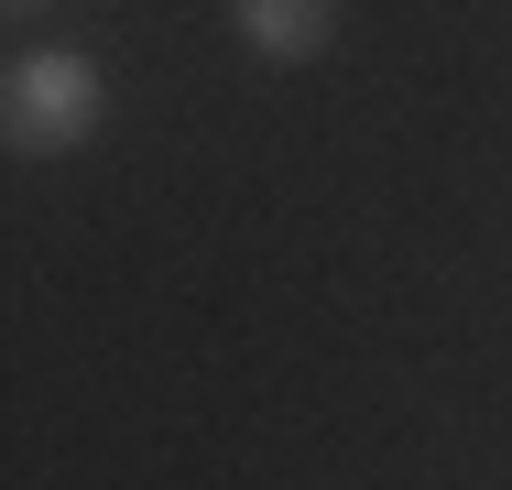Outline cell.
I'll return each instance as SVG.
<instances>
[{"label":"cell","mask_w":512,"mask_h":490,"mask_svg":"<svg viewBox=\"0 0 512 490\" xmlns=\"http://www.w3.org/2000/svg\"><path fill=\"white\" fill-rule=\"evenodd\" d=\"M99 131H109L99 55H77V44H33V55L0 66V153H22V164H66V153H88Z\"/></svg>","instance_id":"1"},{"label":"cell","mask_w":512,"mask_h":490,"mask_svg":"<svg viewBox=\"0 0 512 490\" xmlns=\"http://www.w3.org/2000/svg\"><path fill=\"white\" fill-rule=\"evenodd\" d=\"M229 33L262 66H316L338 44V0H229Z\"/></svg>","instance_id":"2"},{"label":"cell","mask_w":512,"mask_h":490,"mask_svg":"<svg viewBox=\"0 0 512 490\" xmlns=\"http://www.w3.org/2000/svg\"><path fill=\"white\" fill-rule=\"evenodd\" d=\"M33 11H44V0H0V22H33Z\"/></svg>","instance_id":"3"}]
</instances>
